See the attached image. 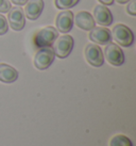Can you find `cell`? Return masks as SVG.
I'll return each mask as SVG.
<instances>
[{"instance_id": "1", "label": "cell", "mask_w": 136, "mask_h": 146, "mask_svg": "<svg viewBox=\"0 0 136 146\" xmlns=\"http://www.w3.org/2000/svg\"><path fill=\"white\" fill-rule=\"evenodd\" d=\"M59 37V31L54 27H45L36 32L34 36V44L37 48L51 47L54 41Z\"/></svg>"}, {"instance_id": "2", "label": "cell", "mask_w": 136, "mask_h": 146, "mask_svg": "<svg viewBox=\"0 0 136 146\" xmlns=\"http://www.w3.org/2000/svg\"><path fill=\"white\" fill-rule=\"evenodd\" d=\"M111 33H112V38L114 41H116L120 46L129 47L134 42V34L132 30L124 25H116Z\"/></svg>"}, {"instance_id": "3", "label": "cell", "mask_w": 136, "mask_h": 146, "mask_svg": "<svg viewBox=\"0 0 136 146\" xmlns=\"http://www.w3.org/2000/svg\"><path fill=\"white\" fill-rule=\"evenodd\" d=\"M54 58H55V54L51 47L38 48L37 52L34 56V66L40 70L47 69L53 63Z\"/></svg>"}, {"instance_id": "4", "label": "cell", "mask_w": 136, "mask_h": 146, "mask_svg": "<svg viewBox=\"0 0 136 146\" xmlns=\"http://www.w3.org/2000/svg\"><path fill=\"white\" fill-rule=\"evenodd\" d=\"M73 44H75V41H73L72 36L62 35L54 41L52 49H53L55 56H57L61 59H65L70 54L72 48H73Z\"/></svg>"}, {"instance_id": "5", "label": "cell", "mask_w": 136, "mask_h": 146, "mask_svg": "<svg viewBox=\"0 0 136 146\" xmlns=\"http://www.w3.org/2000/svg\"><path fill=\"white\" fill-rule=\"evenodd\" d=\"M104 57L110 64L114 66H120L124 63V53L118 45L108 43L104 49Z\"/></svg>"}, {"instance_id": "6", "label": "cell", "mask_w": 136, "mask_h": 146, "mask_svg": "<svg viewBox=\"0 0 136 146\" xmlns=\"http://www.w3.org/2000/svg\"><path fill=\"white\" fill-rule=\"evenodd\" d=\"M85 58L86 61L95 67H100L104 63V54L102 49L96 44H88L85 47Z\"/></svg>"}, {"instance_id": "7", "label": "cell", "mask_w": 136, "mask_h": 146, "mask_svg": "<svg viewBox=\"0 0 136 146\" xmlns=\"http://www.w3.org/2000/svg\"><path fill=\"white\" fill-rule=\"evenodd\" d=\"M8 13V19L10 27L15 31L22 30L24 28V25H26L24 10L20 7H12Z\"/></svg>"}, {"instance_id": "8", "label": "cell", "mask_w": 136, "mask_h": 146, "mask_svg": "<svg viewBox=\"0 0 136 146\" xmlns=\"http://www.w3.org/2000/svg\"><path fill=\"white\" fill-rule=\"evenodd\" d=\"M94 19L96 24L102 27H108L113 23V15L108 7L103 4H98L94 9Z\"/></svg>"}, {"instance_id": "9", "label": "cell", "mask_w": 136, "mask_h": 146, "mask_svg": "<svg viewBox=\"0 0 136 146\" xmlns=\"http://www.w3.org/2000/svg\"><path fill=\"white\" fill-rule=\"evenodd\" d=\"M89 38L99 45H108L112 42V33L105 27H94L89 32Z\"/></svg>"}, {"instance_id": "10", "label": "cell", "mask_w": 136, "mask_h": 146, "mask_svg": "<svg viewBox=\"0 0 136 146\" xmlns=\"http://www.w3.org/2000/svg\"><path fill=\"white\" fill-rule=\"evenodd\" d=\"M56 30L62 33H68L73 26V14L71 11H63L56 16Z\"/></svg>"}, {"instance_id": "11", "label": "cell", "mask_w": 136, "mask_h": 146, "mask_svg": "<svg viewBox=\"0 0 136 146\" xmlns=\"http://www.w3.org/2000/svg\"><path fill=\"white\" fill-rule=\"evenodd\" d=\"M24 5V16L31 21H35L40 16L44 10L45 3L43 0H28V2Z\"/></svg>"}, {"instance_id": "12", "label": "cell", "mask_w": 136, "mask_h": 146, "mask_svg": "<svg viewBox=\"0 0 136 146\" xmlns=\"http://www.w3.org/2000/svg\"><path fill=\"white\" fill-rule=\"evenodd\" d=\"M73 21L77 25V27L85 31H90L94 27H96V23H95L92 15L85 11L77 13V15L73 16Z\"/></svg>"}, {"instance_id": "13", "label": "cell", "mask_w": 136, "mask_h": 146, "mask_svg": "<svg viewBox=\"0 0 136 146\" xmlns=\"http://www.w3.org/2000/svg\"><path fill=\"white\" fill-rule=\"evenodd\" d=\"M18 78V72L11 65L1 63L0 64V81L4 83H13Z\"/></svg>"}, {"instance_id": "14", "label": "cell", "mask_w": 136, "mask_h": 146, "mask_svg": "<svg viewBox=\"0 0 136 146\" xmlns=\"http://www.w3.org/2000/svg\"><path fill=\"white\" fill-rule=\"evenodd\" d=\"M110 146H133L132 141L125 137L123 134H117L115 137H113Z\"/></svg>"}, {"instance_id": "15", "label": "cell", "mask_w": 136, "mask_h": 146, "mask_svg": "<svg viewBox=\"0 0 136 146\" xmlns=\"http://www.w3.org/2000/svg\"><path fill=\"white\" fill-rule=\"evenodd\" d=\"M80 0H54V4L57 9L61 10H68L73 8Z\"/></svg>"}, {"instance_id": "16", "label": "cell", "mask_w": 136, "mask_h": 146, "mask_svg": "<svg viewBox=\"0 0 136 146\" xmlns=\"http://www.w3.org/2000/svg\"><path fill=\"white\" fill-rule=\"evenodd\" d=\"M9 30V24L7 18L0 14V35H3L8 32Z\"/></svg>"}, {"instance_id": "17", "label": "cell", "mask_w": 136, "mask_h": 146, "mask_svg": "<svg viewBox=\"0 0 136 146\" xmlns=\"http://www.w3.org/2000/svg\"><path fill=\"white\" fill-rule=\"evenodd\" d=\"M12 8L10 0H0V13H8Z\"/></svg>"}, {"instance_id": "18", "label": "cell", "mask_w": 136, "mask_h": 146, "mask_svg": "<svg viewBox=\"0 0 136 146\" xmlns=\"http://www.w3.org/2000/svg\"><path fill=\"white\" fill-rule=\"evenodd\" d=\"M131 2L128 4V7H127V12L130 14V15H132V16H135L136 15V1L135 0H130Z\"/></svg>"}, {"instance_id": "19", "label": "cell", "mask_w": 136, "mask_h": 146, "mask_svg": "<svg viewBox=\"0 0 136 146\" xmlns=\"http://www.w3.org/2000/svg\"><path fill=\"white\" fill-rule=\"evenodd\" d=\"M13 3H15L16 5H24L28 2V0H11Z\"/></svg>"}, {"instance_id": "20", "label": "cell", "mask_w": 136, "mask_h": 146, "mask_svg": "<svg viewBox=\"0 0 136 146\" xmlns=\"http://www.w3.org/2000/svg\"><path fill=\"white\" fill-rule=\"evenodd\" d=\"M99 1H100L103 5H111V4H113V2H114V0H99Z\"/></svg>"}, {"instance_id": "21", "label": "cell", "mask_w": 136, "mask_h": 146, "mask_svg": "<svg viewBox=\"0 0 136 146\" xmlns=\"http://www.w3.org/2000/svg\"><path fill=\"white\" fill-rule=\"evenodd\" d=\"M116 1L120 4H124V3H127V2H129L130 0H116Z\"/></svg>"}]
</instances>
